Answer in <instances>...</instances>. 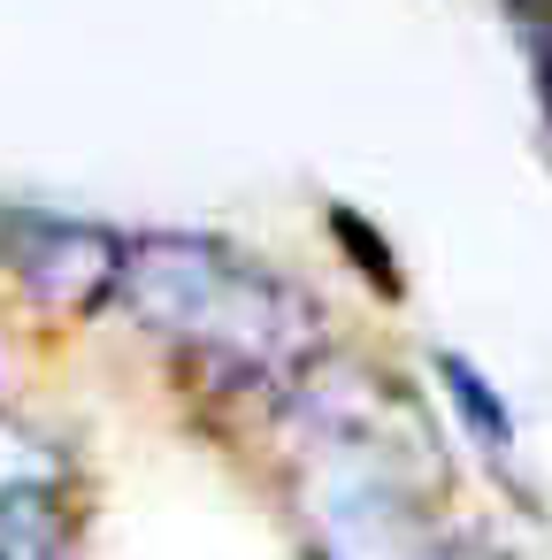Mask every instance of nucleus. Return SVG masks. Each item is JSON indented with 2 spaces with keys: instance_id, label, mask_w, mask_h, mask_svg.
I'll list each match as a JSON object with an SVG mask.
<instances>
[{
  "instance_id": "nucleus-3",
  "label": "nucleus",
  "mask_w": 552,
  "mask_h": 560,
  "mask_svg": "<svg viewBox=\"0 0 552 560\" xmlns=\"http://www.w3.org/2000/svg\"><path fill=\"white\" fill-rule=\"evenodd\" d=\"M70 445L0 407V522H55L70 499Z\"/></svg>"
},
{
  "instance_id": "nucleus-5",
  "label": "nucleus",
  "mask_w": 552,
  "mask_h": 560,
  "mask_svg": "<svg viewBox=\"0 0 552 560\" xmlns=\"http://www.w3.org/2000/svg\"><path fill=\"white\" fill-rule=\"evenodd\" d=\"M330 223H338V238H353V261H361L368 277H384V292H399V269H391L384 238H368V231H361V215H345V208H330Z\"/></svg>"
},
{
  "instance_id": "nucleus-1",
  "label": "nucleus",
  "mask_w": 552,
  "mask_h": 560,
  "mask_svg": "<svg viewBox=\"0 0 552 560\" xmlns=\"http://www.w3.org/2000/svg\"><path fill=\"white\" fill-rule=\"evenodd\" d=\"M169 346L223 392H277L284 399L300 384V369L322 353V315L292 277H277V269L246 261L238 246H223L200 300L169 330Z\"/></svg>"
},
{
  "instance_id": "nucleus-4",
  "label": "nucleus",
  "mask_w": 552,
  "mask_h": 560,
  "mask_svg": "<svg viewBox=\"0 0 552 560\" xmlns=\"http://www.w3.org/2000/svg\"><path fill=\"white\" fill-rule=\"evenodd\" d=\"M437 384L453 392V407H460V422H468V438H475L483 453H506V445H514V415H506V399H498L460 353H437Z\"/></svg>"
},
{
  "instance_id": "nucleus-6",
  "label": "nucleus",
  "mask_w": 552,
  "mask_h": 560,
  "mask_svg": "<svg viewBox=\"0 0 552 560\" xmlns=\"http://www.w3.org/2000/svg\"><path fill=\"white\" fill-rule=\"evenodd\" d=\"M430 560H506L498 545H430Z\"/></svg>"
},
{
  "instance_id": "nucleus-2",
  "label": "nucleus",
  "mask_w": 552,
  "mask_h": 560,
  "mask_svg": "<svg viewBox=\"0 0 552 560\" xmlns=\"http://www.w3.org/2000/svg\"><path fill=\"white\" fill-rule=\"evenodd\" d=\"M0 269L16 277V292L47 315H101L116 307V277H124V238L108 223L85 215H39L16 208L0 215Z\"/></svg>"
}]
</instances>
